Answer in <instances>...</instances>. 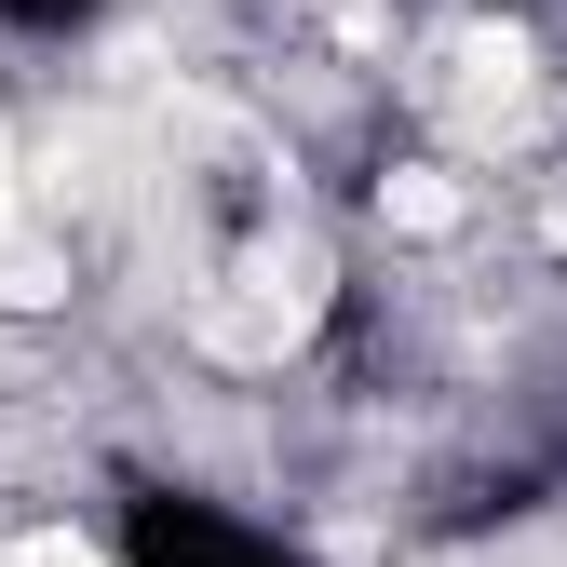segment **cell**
Here are the masks:
<instances>
[{"instance_id":"cell-1","label":"cell","mask_w":567,"mask_h":567,"mask_svg":"<svg viewBox=\"0 0 567 567\" xmlns=\"http://www.w3.org/2000/svg\"><path fill=\"white\" fill-rule=\"evenodd\" d=\"M379 217H392L405 244H446L473 203H460V176H446V163H392V176H379Z\"/></svg>"},{"instance_id":"cell-2","label":"cell","mask_w":567,"mask_h":567,"mask_svg":"<svg viewBox=\"0 0 567 567\" xmlns=\"http://www.w3.org/2000/svg\"><path fill=\"white\" fill-rule=\"evenodd\" d=\"M68 298V257L54 244H0V311H54Z\"/></svg>"},{"instance_id":"cell-3","label":"cell","mask_w":567,"mask_h":567,"mask_svg":"<svg viewBox=\"0 0 567 567\" xmlns=\"http://www.w3.org/2000/svg\"><path fill=\"white\" fill-rule=\"evenodd\" d=\"M14 567H109V554H95L82 527H28V540H14Z\"/></svg>"}]
</instances>
